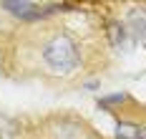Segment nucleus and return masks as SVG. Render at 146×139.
Listing matches in <instances>:
<instances>
[{"instance_id":"nucleus-1","label":"nucleus","mask_w":146,"mask_h":139,"mask_svg":"<svg viewBox=\"0 0 146 139\" xmlns=\"http://www.w3.org/2000/svg\"><path fill=\"white\" fill-rule=\"evenodd\" d=\"M40 58L48 66V71L68 76L81 63V51H78V43L68 33H53L40 48Z\"/></svg>"},{"instance_id":"nucleus-2","label":"nucleus","mask_w":146,"mask_h":139,"mask_svg":"<svg viewBox=\"0 0 146 139\" xmlns=\"http://www.w3.org/2000/svg\"><path fill=\"white\" fill-rule=\"evenodd\" d=\"M3 8L10 13V15L20 18V20H38V18H45L50 13H56L58 5H48V8H40L30 0H3Z\"/></svg>"},{"instance_id":"nucleus-3","label":"nucleus","mask_w":146,"mask_h":139,"mask_svg":"<svg viewBox=\"0 0 146 139\" xmlns=\"http://www.w3.org/2000/svg\"><path fill=\"white\" fill-rule=\"evenodd\" d=\"M126 28L136 38L146 41V8H131L126 15Z\"/></svg>"},{"instance_id":"nucleus-4","label":"nucleus","mask_w":146,"mask_h":139,"mask_svg":"<svg viewBox=\"0 0 146 139\" xmlns=\"http://www.w3.org/2000/svg\"><path fill=\"white\" fill-rule=\"evenodd\" d=\"M108 38H111L113 48H126L129 46V28H126V23H121V20L108 23Z\"/></svg>"},{"instance_id":"nucleus-5","label":"nucleus","mask_w":146,"mask_h":139,"mask_svg":"<svg viewBox=\"0 0 146 139\" xmlns=\"http://www.w3.org/2000/svg\"><path fill=\"white\" fill-rule=\"evenodd\" d=\"M123 101H126V94H108V96L98 99V106L108 109V106H118V104H123Z\"/></svg>"},{"instance_id":"nucleus-6","label":"nucleus","mask_w":146,"mask_h":139,"mask_svg":"<svg viewBox=\"0 0 146 139\" xmlns=\"http://www.w3.org/2000/svg\"><path fill=\"white\" fill-rule=\"evenodd\" d=\"M133 139H146V129H139V132H136V137Z\"/></svg>"}]
</instances>
